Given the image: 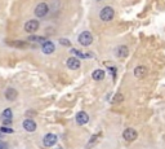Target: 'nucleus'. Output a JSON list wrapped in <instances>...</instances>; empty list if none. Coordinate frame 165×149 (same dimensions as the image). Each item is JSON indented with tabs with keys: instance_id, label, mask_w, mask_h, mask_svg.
I'll list each match as a JSON object with an SVG mask.
<instances>
[{
	"instance_id": "nucleus-1",
	"label": "nucleus",
	"mask_w": 165,
	"mask_h": 149,
	"mask_svg": "<svg viewBox=\"0 0 165 149\" xmlns=\"http://www.w3.org/2000/svg\"><path fill=\"white\" fill-rule=\"evenodd\" d=\"M115 16V12H114V9L111 7H105L101 9V12H100V18L102 21H105V22H108V21H111Z\"/></svg>"
},
{
	"instance_id": "nucleus-2",
	"label": "nucleus",
	"mask_w": 165,
	"mask_h": 149,
	"mask_svg": "<svg viewBox=\"0 0 165 149\" xmlns=\"http://www.w3.org/2000/svg\"><path fill=\"white\" fill-rule=\"evenodd\" d=\"M79 43L84 47H88L93 43V35L89 33V31H83V33L79 35Z\"/></svg>"
},
{
	"instance_id": "nucleus-3",
	"label": "nucleus",
	"mask_w": 165,
	"mask_h": 149,
	"mask_svg": "<svg viewBox=\"0 0 165 149\" xmlns=\"http://www.w3.org/2000/svg\"><path fill=\"white\" fill-rule=\"evenodd\" d=\"M49 12V5L47 3H39L35 8V16L39 17V18H43V17H45Z\"/></svg>"
},
{
	"instance_id": "nucleus-4",
	"label": "nucleus",
	"mask_w": 165,
	"mask_h": 149,
	"mask_svg": "<svg viewBox=\"0 0 165 149\" xmlns=\"http://www.w3.org/2000/svg\"><path fill=\"white\" fill-rule=\"evenodd\" d=\"M25 30L28 34H34L39 30V22L36 19H30L25 24Z\"/></svg>"
},
{
	"instance_id": "nucleus-5",
	"label": "nucleus",
	"mask_w": 165,
	"mask_h": 149,
	"mask_svg": "<svg viewBox=\"0 0 165 149\" xmlns=\"http://www.w3.org/2000/svg\"><path fill=\"white\" fill-rule=\"evenodd\" d=\"M137 136H138V134H137V131L134 130V129H126L124 132H123V137H124V140H126V141H134L136 139H137Z\"/></svg>"
},
{
	"instance_id": "nucleus-6",
	"label": "nucleus",
	"mask_w": 165,
	"mask_h": 149,
	"mask_svg": "<svg viewBox=\"0 0 165 149\" xmlns=\"http://www.w3.org/2000/svg\"><path fill=\"white\" fill-rule=\"evenodd\" d=\"M43 143L45 146H53L54 144L57 143V136L54 135V134H48L44 136V139H43Z\"/></svg>"
},
{
	"instance_id": "nucleus-7",
	"label": "nucleus",
	"mask_w": 165,
	"mask_h": 149,
	"mask_svg": "<svg viewBox=\"0 0 165 149\" xmlns=\"http://www.w3.org/2000/svg\"><path fill=\"white\" fill-rule=\"evenodd\" d=\"M66 65H67V68L71 70H76V69L80 68V60L76 58V57H70V58H67V61H66Z\"/></svg>"
},
{
	"instance_id": "nucleus-8",
	"label": "nucleus",
	"mask_w": 165,
	"mask_h": 149,
	"mask_svg": "<svg viewBox=\"0 0 165 149\" xmlns=\"http://www.w3.org/2000/svg\"><path fill=\"white\" fill-rule=\"evenodd\" d=\"M54 49H56V47H54V44L52 43L50 40H45L43 43V47H41V51L45 53V55H50V53L54 52Z\"/></svg>"
},
{
	"instance_id": "nucleus-9",
	"label": "nucleus",
	"mask_w": 165,
	"mask_h": 149,
	"mask_svg": "<svg viewBox=\"0 0 165 149\" xmlns=\"http://www.w3.org/2000/svg\"><path fill=\"white\" fill-rule=\"evenodd\" d=\"M147 73H148V70H147V68L143 66V65H139V66H137V68L134 69V75H136V78H139V79L145 78V77L147 75Z\"/></svg>"
},
{
	"instance_id": "nucleus-10",
	"label": "nucleus",
	"mask_w": 165,
	"mask_h": 149,
	"mask_svg": "<svg viewBox=\"0 0 165 149\" xmlns=\"http://www.w3.org/2000/svg\"><path fill=\"white\" fill-rule=\"evenodd\" d=\"M129 53V49L126 46H119L116 49H115V55L119 57V58H125Z\"/></svg>"
},
{
	"instance_id": "nucleus-11",
	"label": "nucleus",
	"mask_w": 165,
	"mask_h": 149,
	"mask_svg": "<svg viewBox=\"0 0 165 149\" xmlns=\"http://www.w3.org/2000/svg\"><path fill=\"white\" fill-rule=\"evenodd\" d=\"M88 121H89V115H88L85 112H79L76 114V122H78V124L83 126V124L88 123Z\"/></svg>"
},
{
	"instance_id": "nucleus-12",
	"label": "nucleus",
	"mask_w": 165,
	"mask_h": 149,
	"mask_svg": "<svg viewBox=\"0 0 165 149\" xmlns=\"http://www.w3.org/2000/svg\"><path fill=\"white\" fill-rule=\"evenodd\" d=\"M17 96H18V92L14 88H8L5 91V99L8 101H14L17 99Z\"/></svg>"
},
{
	"instance_id": "nucleus-13",
	"label": "nucleus",
	"mask_w": 165,
	"mask_h": 149,
	"mask_svg": "<svg viewBox=\"0 0 165 149\" xmlns=\"http://www.w3.org/2000/svg\"><path fill=\"white\" fill-rule=\"evenodd\" d=\"M23 127H25V130L28 131V132H34L36 130V123L32 121V119H26L23 122Z\"/></svg>"
},
{
	"instance_id": "nucleus-14",
	"label": "nucleus",
	"mask_w": 165,
	"mask_h": 149,
	"mask_svg": "<svg viewBox=\"0 0 165 149\" xmlns=\"http://www.w3.org/2000/svg\"><path fill=\"white\" fill-rule=\"evenodd\" d=\"M92 77H93L94 80H102V79L105 78V70H102V69L94 70L93 74H92Z\"/></svg>"
},
{
	"instance_id": "nucleus-15",
	"label": "nucleus",
	"mask_w": 165,
	"mask_h": 149,
	"mask_svg": "<svg viewBox=\"0 0 165 149\" xmlns=\"http://www.w3.org/2000/svg\"><path fill=\"white\" fill-rule=\"evenodd\" d=\"M8 44L12 46V47H17V48H27L28 47L27 41H22V40H18V41H8Z\"/></svg>"
},
{
	"instance_id": "nucleus-16",
	"label": "nucleus",
	"mask_w": 165,
	"mask_h": 149,
	"mask_svg": "<svg viewBox=\"0 0 165 149\" xmlns=\"http://www.w3.org/2000/svg\"><path fill=\"white\" fill-rule=\"evenodd\" d=\"M28 41H40V43H41V41H43V43H44V41H45V38H41V36H35V35H30L28 38Z\"/></svg>"
},
{
	"instance_id": "nucleus-17",
	"label": "nucleus",
	"mask_w": 165,
	"mask_h": 149,
	"mask_svg": "<svg viewBox=\"0 0 165 149\" xmlns=\"http://www.w3.org/2000/svg\"><path fill=\"white\" fill-rule=\"evenodd\" d=\"M71 53H74V55H76V56H79V57H81V58H85V57H89V55H84L83 52H80V51H78L76 48H72L71 49Z\"/></svg>"
},
{
	"instance_id": "nucleus-18",
	"label": "nucleus",
	"mask_w": 165,
	"mask_h": 149,
	"mask_svg": "<svg viewBox=\"0 0 165 149\" xmlns=\"http://www.w3.org/2000/svg\"><path fill=\"white\" fill-rule=\"evenodd\" d=\"M121 101H124V96H123L121 93H116L115 96H114V99H112V102L117 104V102H121Z\"/></svg>"
},
{
	"instance_id": "nucleus-19",
	"label": "nucleus",
	"mask_w": 165,
	"mask_h": 149,
	"mask_svg": "<svg viewBox=\"0 0 165 149\" xmlns=\"http://www.w3.org/2000/svg\"><path fill=\"white\" fill-rule=\"evenodd\" d=\"M2 117H3V118H10V119H12V117H13L12 109H5L3 112V114H2Z\"/></svg>"
},
{
	"instance_id": "nucleus-20",
	"label": "nucleus",
	"mask_w": 165,
	"mask_h": 149,
	"mask_svg": "<svg viewBox=\"0 0 165 149\" xmlns=\"http://www.w3.org/2000/svg\"><path fill=\"white\" fill-rule=\"evenodd\" d=\"M98 136H100V134H97V135H94V136H92V139L89 140V144H88V149H89L94 143H95V140L98 139Z\"/></svg>"
},
{
	"instance_id": "nucleus-21",
	"label": "nucleus",
	"mask_w": 165,
	"mask_h": 149,
	"mask_svg": "<svg viewBox=\"0 0 165 149\" xmlns=\"http://www.w3.org/2000/svg\"><path fill=\"white\" fill-rule=\"evenodd\" d=\"M59 43H61L62 46H64V47H70V46H71L70 40H67V39H59Z\"/></svg>"
},
{
	"instance_id": "nucleus-22",
	"label": "nucleus",
	"mask_w": 165,
	"mask_h": 149,
	"mask_svg": "<svg viewBox=\"0 0 165 149\" xmlns=\"http://www.w3.org/2000/svg\"><path fill=\"white\" fill-rule=\"evenodd\" d=\"M2 132H4V134H12L13 130L12 129H7V127H2Z\"/></svg>"
},
{
	"instance_id": "nucleus-23",
	"label": "nucleus",
	"mask_w": 165,
	"mask_h": 149,
	"mask_svg": "<svg viewBox=\"0 0 165 149\" xmlns=\"http://www.w3.org/2000/svg\"><path fill=\"white\" fill-rule=\"evenodd\" d=\"M0 149H8V145L3 141H0Z\"/></svg>"
},
{
	"instance_id": "nucleus-24",
	"label": "nucleus",
	"mask_w": 165,
	"mask_h": 149,
	"mask_svg": "<svg viewBox=\"0 0 165 149\" xmlns=\"http://www.w3.org/2000/svg\"><path fill=\"white\" fill-rule=\"evenodd\" d=\"M97 2H101V0H97Z\"/></svg>"
}]
</instances>
